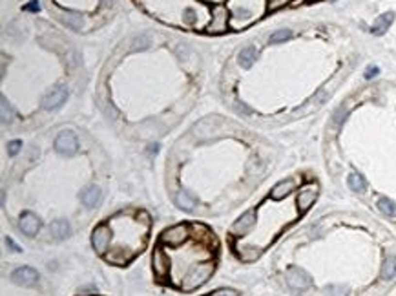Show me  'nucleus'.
<instances>
[{"label": "nucleus", "instance_id": "obj_9", "mask_svg": "<svg viewBox=\"0 0 396 296\" xmlns=\"http://www.w3.org/2000/svg\"><path fill=\"white\" fill-rule=\"evenodd\" d=\"M11 280L17 285H24V287H31L38 281V273L31 267H18L11 274Z\"/></svg>", "mask_w": 396, "mask_h": 296}, {"label": "nucleus", "instance_id": "obj_24", "mask_svg": "<svg viewBox=\"0 0 396 296\" xmlns=\"http://www.w3.org/2000/svg\"><path fill=\"white\" fill-rule=\"evenodd\" d=\"M291 37H292V31L283 28V30H277L270 35V42H272V44H279V42H287Z\"/></svg>", "mask_w": 396, "mask_h": 296}, {"label": "nucleus", "instance_id": "obj_18", "mask_svg": "<svg viewBox=\"0 0 396 296\" xmlns=\"http://www.w3.org/2000/svg\"><path fill=\"white\" fill-rule=\"evenodd\" d=\"M292 190H294V181H291V179H285V181H279L272 189V192H270V197L272 199H276V201H279V199H285V197L291 194Z\"/></svg>", "mask_w": 396, "mask_h": 296}, {"label": "nucleus", "instance_id": "obj_23", "mask_svg": "<svg viewBox=\"0 0 396 296\" xmlns=\"http://www.w3.org/2000/svg\"><path fill=\"white\" fill-rule=\"evenodd\" d=\"M0 115H2V122L4 124L13 119V108L9 106L8 99L4 97V95L0 97Z\"/></svg>", "mask_w": 396, "mask_h": 296}, {"label": "nucleus", "instance_id": "obj_32", "mask_svg": "<svg viewBox=\"0 0 396 296\" xmlns=\"http://www.w3.org/2000/svg\"><path fill=\"white\" fill-rule=\"evenodd\" d=\"M24 11H31V13H37V11H40V4H38V0H31L30 4H26V6H24Z\"/></svg>", "mask_w": 396, "mask_h": 296}, {"label": "nucleus", "instance_id": "obj_13", "mask_svg": "<svg viewBox=\"0 0 396 296\" xmlns=\"http://www.w3.org/2000/svg\"><path fill=\"white\" fill-rule=\"evenodd\" d=\"M81 201H83L88 209H95V207L103 201V192H101V189H99L97 185H88V187L83 189V192H81Z\"/></svg>", "mask_w": 396, "mask_h": 296}, {"label": "nucleus", "instance_id": "obj_36", "mask_svg": "<svg viewBox=\"0 0 396 296\" xmlns=\"http://www.w3.org/2000/svg\"><path fill=\"white\" fill-rule=\"evenodd\" d=\"M6 245H8V247L11 249V251H15V252H20V251H22V249H20V247H18V245H17V243L13 242V240H11L9 236H6Z\"/></svg>", "mask_w": 396, "mask_h": 296}, {"label": "nucleus", "instance_id": "obj_31", "mask_svg": "<svg viewBox=\"0 0 396 296\" xmlns=\"http://www.w3.org/2000/svg\"><path fill=\"white\" fill-rule=\"evenodd\" d=\"M327 97H329V91H327V90H320V91H318V95L312 99V103H316V104H323V103L327 101Z\"/></svg>", "mask_w": 396, "mask_h": 296}, {"label": "nucleus", "instance_id": "obj_14", "mask_svg": "<svg viewBox=\"0 0 396 296\" xmlns=\"http://www.w3.org/2000/svg\"><path fill=\"white\" fill-rule=\"evenodd\" d=\"M59 20L64 24V26H68V28H71V30H75V31L83 30V26H84L83 15L73 13V11H60Z\"/></svg>", "mask_w": 396, "mask_h": 296}, {"label": "nucleus", "instance_id": "obj_6", "mask_svg": "<svg viewBox=\"0 0 396 296\" xmlns=\"http://www.w3.org/2000/svg\"><path fill=\"white\" fill-rule=\"evenodd\" d=\"M79 148V143H77V136H75L71 130H66V132H60L57 139H55V150L62 156H73Z\"/></svg>", "mask_w": 396, "mask_h": 296}, {"label": "nucleus", "instance_id": "obj_2", "mask_svg": "<svg viewBox=\"0 0 396 296\" xmlns=\"http://www.w3.org/2000/svg\"><path fill=\"white\" fill-rule=\"evenodd\" d=\"M190 230H192V225H185V223L168 228L161 236V245H168V247L183 245L190 238Z\"/></svg>", "mask_w": 396, "mask_h": 296}, {"label": "nucleus", "instance_id": "obj_7", "mask_svg": "<svg viewBox=\"0 0 396 296\" xmlns=\"http://www.w3.org/2000/svg\"><path fill=\"white\" fill-rule=\"evenodd\" d=\"M316 197H318V185H316V183L305 185V187L298 192V197H296V205H298L299 212L309 210V209L314 205Z\"/></svg>", "mask_w": 396, "mask_h": 296}, {"label": "nucleus", "instance_id": "obj_1", "mask_svg": "<svg viewBox=\"0 0 396 296\" xmlns=\"http://www.w3.org/2000/svg\"><path fill=\"white\" fill-rule=\"evenodd\" d=\"M214 271H216V261H214V260L203 261L199 265L192 267V269L185 274V278L181 280L179 287L185 289V291H194V289L201 287L203 283L208 281V278L214 274Z\"/></svg>", "mask_w": 396, "mask_h": 296}, {"label": "nucleus", "instance_id": "obj_4", "mask_svg": "<svg viewBox=\"0 0 396 296\" xmlns=\"http://www.w3.org/2000/svg\"><path fill=\"white\" fill-rule=\"evenodd\" d=\"M228 24H230V18H228V9L224 8V6H214V9H212V20H210V24L207 26V31L208 33H223V31H226V28H228Z\"/></svg>", "mask_w": 396, "mask_h": 296}, {"label": "nucleus", "instance_id": "obj_16", "mask_svg": "<svg viewBox=\"0 0 396 296\" xmlns=\"http://www.w3.org/2000/svg\"><path fill=\"white\" fill-rule=\"evenodd\" d=\"M393 20H395V13H393V11H389V13H383V15L378 17V18L374 20L371 31H373L374 35H383V33L389 30V26L393 24Z\"/></svg>", "mask_w": 396, "mask_h": 296}, {"label": "nucleus", "instance_id": "obj_28", "mask_svg": "<svg viewBox=\"0 0 396 296\" xmlns=\"http://www.w3.org/2000/svg\"><path fill=\"white\" fill-rule=\"evenodd\" d=\"M101 110H103V112H104L106 115H108V117H110V119H117V110H115V108L112 106V104H108V103H104V101H103V103H101Z\"/></svg>", "mask_w": 396, "mask_h": 296}, {"label": "nucleus", "instance_id": "obj_5", "mask_svg": "<svg viewBox=\"0 0 396 296\" xmlns=\"http://www.w3.org/2000/svg\"><path fill=\"white\" fill-rule=\"evenodd\" d=\"M91 243H93V249L99 254H106V251L112 245V228H110V225H99L91 234Z\"/></svg>", "mask_w": 396, "mask_h": 296}, {"label": "nucleus", "instance_id": "obj_27", "mask_svg": "<svg viewBox=\"0 0 396 296\" xmlns=\"http://www.w3.org/2000/svg\"><path fill=\"white\" fill-rule=\"evenodd\" d=\"M345 117H347V108L340 106L336 112L332 114V121H334V124H336V126H340V124L345 121Z\"/></svg>", "mask_w": 396, "mask_h": 296}, {"label": "nucleus", "instance_id": "obj_21", "mask_svg": "<svg viewBox=\"0 0 396 296\" xmlns=\"http://www.w3.org/2000/svg\"><path fill=\"white\" fill-rule=\"evenodd\" d=\"M347 183H349V189H351L352 192H358V194L365 192V189H367V181L363 179V175L356 174V172L349 174V177H347Z\"/></svg>", "mask_w": 396, "mask_h": 296}, {"label": "nucleus", "instance_id": "obj_30", "mask_svg": "<svg viewBox=\"0 0 396 296\" xmlns=\"http://www.w3.org/2000/svg\"><path fill=\"white\" fill-rule=\"evenodd\" d=\"M208 296H240L236 291H232V289H217L216 293H210Z\"/></svg>", "mask_w": 396, "mask_h": 296}, {"label": "nucleus", "instance_id": "obj_15", "mask_svg": "<svg viewBox=\"0 0 396 296\" xmlns=\"http://www.w3.org/2000/svg\"><path fill=\"white\" fill-rule=\"evenodd\" d=\"M50 232H52V236L55 238V240H59L60 242V240L69 238V234H71V227H69V223H68L66 220H57L50 225Z\"/></svg>", "mask_w": 396, "mask_h": 296}, {"label": "nucleus", "instance_id": "obj_10", "mask_svg": "<svg viewBox=\"0 0 396 296\" xmlns=\"http://www.w3.org/2000/svg\"><path fill=\"white\" fill-rule=\"evenodd\" d=\"M256 210H248L241 216L240 220L232 225V234L234 236H247L256 225Z\"/></svg>", "mask_w": 396, "mask_h": 296}, {"label": "nucleus", "instance_id": "obj_11", "mask_svg": "<svg viewBox=\"0 0 396 296\" xmlns=\"http://www.w3.org/2000/svg\"><path fill=\"white\" fill-rule=\"evenodd\" d=\"M154 271H155L159 280H165L166 276L170 274V260L166 256V252L159 247L154 252Z\"/></svg>", "mask_w": 396, "mask_h": 296}, {"label": "nucleus", "instance_id": "obj_29", "mask_svg": "<svg viewBox=\"0 0 396 296\" xmlns=\"http://www.w3.org/2000/svg\"><path fill=\"white\" fill-rule=\"evenodd\" d=\"M20 146H22V143H20L18 139H15V141H11V143L8 144V152H9V156H17V154H18V150H20Z\"/></svg>", "mask_w": 396, "mask_h": 296}, {"label": "nucleus", "instance_id": "obj_38", "mask_svg": "<svg viewBox=\"0 0 396 296\" xmlns=\"http://www.w3.org/2000/svg\"><path fill=\"white\" fill-rule=\"evenodd\" d=\"M103 2H104V4H108V6H110V4H112L113 0H103Z\"/></svg>", "mask_w": 396, "mask_h": 296}, {"label": "nucleus", "instance_id": "obj_20", "mask_svg": "<svg viewBox=\"0 0 396 296\" xmlns=\"http://www.w3.org/2000/svg\"><path fill=\"white\" fill-rule=\"evenodd\" d=\"M396 276V258L387 254L383 260V265H381V280H393Z\"/></svg>", "mask_w": 396, "mask_h": 296}, {"label": "nucleus", "instance_id": "obj_19", "mask_svg": "<svg viewBox=\"0 0 396 296\" xmlns=\"http://www.w3.org/2000/svg\"><path fill=\"white\" fill-rule=\"evenodd\" d=\"M173 199H175V205L179 207V209H183V210H192V209L197 205V199H195L194 196H190L187 190H179Z\"/></svg>", "mask_w": 396, "mask_h": 296}, {"label": "nucleus", "instance_id": "obj_12", "mask_svg": "<svg viewBox=\"0 0 396 296\" xmlns=\"http://www.w3.org/2000/svg\"><path fill=\"white\" fill-rule=\"evenodd\" d=\"M40 225H42L40 220L33 212H24L18 221V227L26 236H35L40 230Z\"/></svg>", "mask_w": 396, "mask_h": 296}, {"label": "nucleus", "instance_id": "obj_35", "mask_svg": "<svg viewBox=\"0 0 396 296\" xmlns=\"http://www.w3.org/2000/svg\"><path fill=\"white\" fill-rule=\"evenodd\" d=\"M378 66H369V68L365 70V79H373V77L378 75Z\"/></svg>", "mask_w": 396, "mask_h": 296}, {"label": "nucleus", "instance_id": "obj_17", "mask_svg": "<svg viewBox=\"0 0 396 296\" xmlns=\"http://www.w3.org/2000/svg\"><path fill=\"white\" fill-rule=\"evenodd\" d=\"M256 61H258V50H256L254 46L243 48L240 52V55H238V62H240L241 68H250Z\"/></svg>", "mask_w": 396, "mask_h": 296}, {"label": "nucleus", "instance_id": "obj_8", "mask_svg": "<svg viewBox=\"0 0 396 296\" xmlns=\"http://www.w3.org/2000/svg\"><path fill=\"white\" fill-rule=\"evenodd\" d=\"M66 99H68V88L66 86H57V88L50 90L44 95L42 106H44V110H57V108H60L66 103Z\"/></svg>", "mask_w": 396, "mask_h": 296}, {"label": "nucleus", "instance_id": "obj_22", "mask_svg": "<svg viewBox=\"0 0 396 296\" xmlns=\"http://www.w3.org/2000/svg\"><path fill=\"white\" fill-rule=\"evenodd\" d=\"M378 209L381 214H385L389 218H396V203L389 197H380L378 199Z\"/></svg>", "mask_w": 396, "mask_h": 296}, {"label": "nucleus", "instance_id": "obj_25", "mask_svg": "<svg viewBox=\"0 0 396 296\" xmlns=\"http://www.w3.org/2000/svg\"><path fill=\"white\" fill-rule=\"evenodd\" d=\"M325 296H349V289L345 285H327L323 291Z\"/></svg>", "mask_w": 396, "mask_h": 296}, {"label": "nucleus", "instance_id": "obj_3", "mask_svg": "<svg viewBox=\"0 0 396 296\" xmlns=\"http://www.w3.org/2000/svg\"><path fill=\"white\" fill-rule=\"evenodd\" d=\"M285 278H287V283H289V287L292 289V291H305V289L310 287V283H312V278H310V274L307 273V271H303L301 267H289L287 269V274H285Z\"/></svg>", "mask_w": 396, "mask_h": 296}, {"label": "nucleus", "instance_id": "obj_37", "mask_svg": "<svg viewBox=\"0 0 396 296\" xmlns=\"http://www.w3.org/2000/svg\"><path fill=\"white\" fill-rule=\"evenodd\" d=\"M185 15H187L185 22H187V24H194V20H195V11H194V9H187V11H185Z\"/></svg>", "mask_w": 396, "mask_h": 296}, {"label": "nucleus", "instance_id": "obj_33", "mask_svg": "<svg viewBox=\"0 0 396 296\" xmlns=\"http://www.w3.org/2000/svg\"><path fill=\"white\" fill-rule=\"evenodd\" d=\"M287 2H291V0H269V8L277 9V8H281V6H285Z\"/></svg>", "mask_w": 396, "mask_h": 296}, {"label": "nucleus", "instance_id": "obj_26", "mask_svg": "<svg viewBox=\"0 0 396 296\" xmlns=\"http://www.w3.org/2000/svg\"><path fill=\"white\" fill-rule=\"evenodd\" d=\"M148 46H150L148 35H137V37L132 40V48H134V50H146Z\"/></svg>", "mask_w": 396, "mask_h": 296}, {"label": "nucleus", "instance_id": "obj_34", "mask_svg": "<svg viewBox=\"0 0 396 296\" xmlns=\"http://www.w3.org/2000/svg\"><path fill=\"white\" fill-rule=\"evenodd\" d=\"M236 110H238L240 114H245V115H250V114H252V110H250L248 106H245L243 103H240V101L236 103Z\"/></svg>", "mask_w": 396, "mask_h": 296}]
</instances>
